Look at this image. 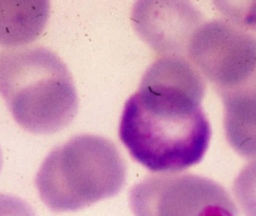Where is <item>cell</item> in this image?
<instances>
[{
    "instance_id": "7a4b0ae2",
    "label": "cell",
    "mask_w": 256,
    "mask_h": 216,
    "mask_svg": "<svg viewBox=\"0 0 256 216\" xmlns=\"http://www.w3.org/2000/svg\"><path fill=\"white\" fill-rule=\"evenodd\" d=\"M0 94L14 120L32 134H56L67 127L78 111L70 70L43 46L0 53Z\"/></svg>"
},
{
    "instance_id": "3957f363",
    "label": "cell",
    "mask_w": 256,
    "mask_h": 216,
    "mask_svg": "<svg viewBox=\"0 0 256 216\" xmlns=\"http://www.w3.org/2000/svg\"><path fill=\"white\" fill-rule=\"evenodd\" d=\"M126 171L124 160L113 142L80 134L46 157L36 186L50 210L76 211L117 195L124 186Z\"/></svg>"
},
{
    "instance_id": "8fae6325",
    "label": "cell",
    "mask_w": 256,
    "mask_h": 216,
    "mask_svg": "<svg viewBox=\"0 0 256 216\" xmlns=\"http://www.w3.org/2000/svg\"><path fill=\"white\" fill-rule=\"evenodd\" d=\"M0 216H36V212L23 198L0 194Z\"/></svg>"
},
{
    "instance_id": "8992f818",
    "label": "cell",
    "mask_w": 256,
    "mask_h": 216,
    "mask_svg": "<svg viewBox=\"0 0 256 216\" xmlns=\"http://www.w3.org/2000/svg\"><path fill=\"white\" fill-rule=\"evenodd\" d=\"M202 20L201 12L186 2H140L132 10L137 33L164 57H184Z\"/></svg>"
},
{
    "instance_id": "30bf717a",
    "label": "cell",
    "mask_w": 256,
    "mask_h": 216,
    "mask_svg": "<svg viewBox=\"0 0 256 216\" xmlns=\"http://www.w3.org/2000/svg\"><path fill=\"white\" fill-rule=\"evenodd\" d=\"M218 10L228 18V22L236 24L245 30L256 33V2L230 3L218 2L215 3Z\"/></svg>"
},
{
    "instance_id": "6da1fadb",
    "label": "cell",
    "mask_w": 256,
    "mask_h": 216,
    "mask_svg": "<svg viewBox=\"0 0 256 216\" xmlns=\"http://www.w3.org/2000/svg\"><path fill=\"white\" fill-rule=\"evenodd\" d=\"M202 74L184 57L154 60L126 102L120 138L138 164L160 174L196 165L205 156L211 124L201 107Z\"/></svg>"
},
{
    "instance_id": "5b68a950",
    "label": "cell",
    "mask_w": 256,
    "mask_h": 216,
    "mask_svg": "<svg viewBox=\"0 0 256 216\" xmlns=\"http://www.w3.org/2000/svg\"><path fill=\"white\" fill-rule=\"evenodd\" d=\"M187 54L218 94H224L256 72V36L228 19L210 20L192 36Z\"/></svg>"
},
{
    "instance_id": "277c9868",
    "label": "cell",
    "mask_w": 256,
    "mask_h": 216,
    "mask_svg": "<svg viewBox=\"0 0 256 216\" xmlns=\"http://www.w3.org/2000/svg\"><path fill=\"white\" fill-rule=\"evenodd\" d=\"M134 216H238L230 194L202 176H150L130 192Z\"/></svg>"
},
{
    "instance_id": "52a82bcc",
    "label": "cell",
    "mask_w": 256,
    "mask_h": 216,
    "mask_svg": "<svg viewBox=\"0 0 256 216\" xmlns=\"http://www.w3.org/2000/svg\"><path fill=\"white\" fill-rule=\"evenodd\" d=\"M228 144L241 156L256 157V72L235 90L220 96Z\"/></svg>"
},
{
    "instance_id": "9c48e42d",
    "label": "cell",
    "mask_w": 256,
    "mask_h": 216,
    "mask_svg": "<svg viewBox=\"0 0 256 216\" xmlns=\"http://www.w3.org/2000/svg\"><path fill=\"white\" fill-rule=\"evenodd\" d=\"M234 194L245 216H256V160L248 162L235 178Z\"/></svg>"
},
{
    "instance_id": "ba28073f",
    "label": "cell",
    "mask_w": 256,
    "mask_h": 216,
    "mask_svg": "<svg viewBox=\"0 0 256 216\" xmlns=\"http://www.w3.org/2000/svg\"><path fill=\"white\" fill-rule=\"evenodd\" d=\"M48 2H0V46H22L36 40L46 26Z\"/></svg>"
},
{
    "instance_id": "7c38bea8",
    "label": "cell",
    "mask_w": 256,
    "mask_h": 216,
    "mask_svg": "<svg viewBox=\"0 0 256 216\" xmlns=\"http://www.w3.org/2000/svg\"><path fill=\"white\" fill-rule=\"evenodd\" d=\"M2 165H3V158H2V151H0V170H2Z\"/></svg>"
}]
</instances>
